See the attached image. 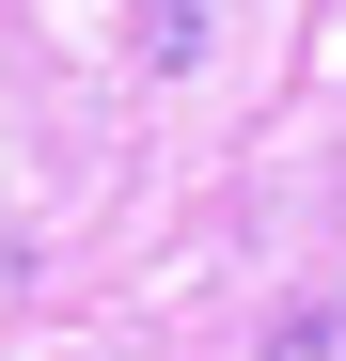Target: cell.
Wrapping results in <instances>:
<instances>
[{
  "mask_svg": "<svg viewBox=\"0 0 346 361\" xmlns=\"http://www.w3.org/2000/svg\"><path fill=\"white\" fill-rule=\"evenodd\" d=\"M126 16H142V63H157V79L205 63V0H126Z\"/></svg>",
  "mask_w": 346,
  "mask_h": 361,
  "instance_id": "obj_1",
  "label": "cell"
},
{
  "mask_svg": "<svg viewBox=\"0 0 346 361\" xmlns=\"http://www.w3.org/2000/svg\"><path fill=\"white\" fill-rule=\"evenodd\" d=\"M268 361H346V298H299V314L268 330Z\"/></svg>",
  "mask_w": 346,
  "mask_h": 361,
  "instance_id": "obj_2",
  "label": "cell"
}]
</instances>
